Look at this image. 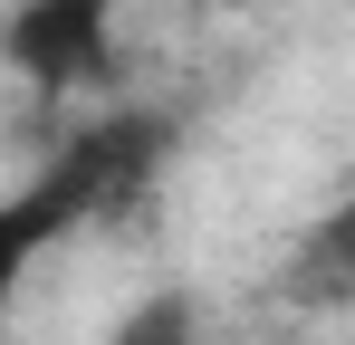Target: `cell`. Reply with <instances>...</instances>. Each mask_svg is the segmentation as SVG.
Wrapping results in <instances>:
<instances>
[{
  "mask_svg": "<svg viewBox=\"0 0 355 345\" xmlns=\"http://www.w3.org/2000/svg\"><path fill=\"white\" fill-rule=\"evenodd\" d=\"M106 345H202V297L192 288H144L106 326Z\"/></svg>",
  "mask_w": 355,
  "mask_h": 345,
  "instance_id": "4",
  "label": "cell"
},
{
  "mask_svg": "<svg viewBox=\"0 0 355 345\" xmlns=\"http://www.w3.org/2000/svg\"><path fill=\"white\" fill-rule=\"evenodd\" d=\"M164 144H173L164 115H106V125H77L58 163L39 172L29 192L0 202V336H10V307H19V288H29V269H39V249L67 240V230H87L96 211L135 202V192L164 172Z\"/></svg>",
  "mask_w": 355,
  "mask_h": 345,
  "instance_id": "1",
  "label": "cell"
},
{
  "mask_svg": "<svg viewBox=\"0 0 355 345\" xmlns=\"http://www.w3.org/2000/svg\"><path fill=\"white\" fill-rule=\"evenodd\" d=\"M182 10H240V0H182Z\"/></svg>",
  "mask_w": 355,
  "mask_h": 345,
  "instance_id": "5",
  "label": "cell"
},
{
  "mask_svg": "<svg viewBox=\"0 0 355 345\" xmlns=\"http://www.w3.org/2000/svg\"><path fill=\"white\" fill-rule=\"evenodd\" d=\"M0 57L39 96H87L116 77V0H10Z\"/></svg>",
  "mask_w": 355,
  "mask_h": 345,
  "instance_id": "2",
  "label": "cell"
},
{
  "mask_svg": "<svg viewBox=\"0 0 355 345\" xmlns=\"http://www.w3.org/2000/svg\"><path fill=\"white\" fill-rule=\"evenodd\" d=\"M279 297L327 317V307H355V192H336L327 211H307L279 259Z\"/></svg>",
  "mask_w": 355,
  "mask_h": 345,
  "instance_id": "3",
  "label": "cell"
}]
</instances>
